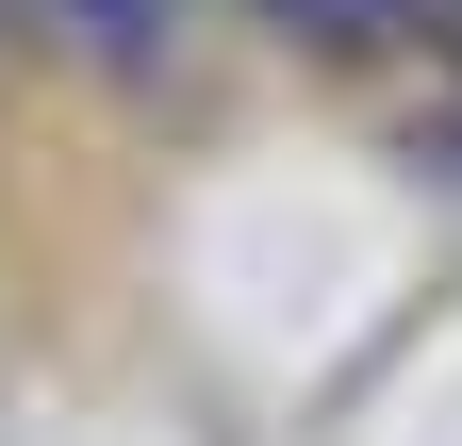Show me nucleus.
<instances>
[{
    "instance_id": "3",
    "label": "nucleus",
    "mask_w": 462,
    "mask_h": 446,
    "mask_svg": "<svg viewBox=\"0 0 462 446\" xmlns=\"http://www.w3.org/2000/svg\"><path fill=\"white\" fill-rule=\"evenodd\" d=\"M0 17H33V0H0Z\"/></svg>"
},
{
    "instance_id": "2",
    "label": "nucleus",
    "mask_w": 462,
    "mask_h": 446,
    "mask_svg": "<svg viewBox=\"0 0 462 446\" xmlns=\"http://www.w3.org/2000/svg\"><path fill=\"white\" fill-rule=\"evenodd\" d=\"M281 33H314V50H396L413 33V0H264Z\"/></svg>"
},
{
    "instance_id": "1",
    "label": "nucleus",
    "mask_w": 462,
    "mask_h": 446,
    "mask_svg": "<svg viewBox=\"0 0 462 446\" xmlns=\"http://www.w3.org/2000/svg\"><path fill=\"white\" fill-rule=\"evenodd\" d=\"M50 33H67V50H99V67H149V50L182 33V0H50Z\"/></svg>"
}]
</instances>
